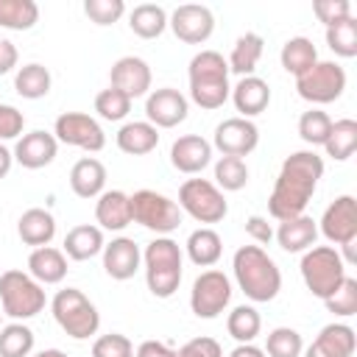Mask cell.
Instances as JSON below:
<instances>
[{
	"instance_id": "36",
	"label": "cell",
	"mask_w": 357,
	"mask_h": 357,
	"mask_svg": "<svg viewBox=\"0 0 357 357\" xmlns=\"http://www.w3.org/2000/svg\"><path fill=\"white\" fill-rule=\"evenodd\" d=\"M324 148H326V156H332L335 162H346L357 151V123L349 117L332 123V131H329Z\"/></svg>"
},
{
	"instance_id": "2",
	"label": "cell",
	"mask_w": 357,
	"mask_h": 357,
	"mask_svg": "<svg viewBox=\"0 0 357 357\" xmlns=\"http://www.w3.org/2000/svg\"><path fill=\"white\" fill-rule=\"evenodd\" d=\"M234 279L251 301H273L282 290L279 265L259 245H240L231 259Z\"/></svg>"
},
{
	"instance_id": "51",
	"label": "cell",
	"mask_w": 357,
	"mask_h": 357,
	"mask_svg": "<svg viewBox=\"0 0 357 357\" xmlns=\"http://www.w3.org/2000/svg\"><path fill=\"white\" fill-rule=\"evenodd\" d=\"M134 357H176V349H170L162 340H145V343H139Z\"/></svg>"
},
{
	"instance_id": "48",
	"label": "cell",
	"mask_w": 357,
	"mask_h": 357,
	"mask_svg": "<svg viewBox=\"0 0 357 357\" xmlns=\"http://www.w3.org/2000/svg\"><path fill=\"white\" fill-rule=\"evenodd\" d=\"M176 357H223V349L215 337H192L176 351Z\"/></svg>"
},
{
	"instance_id": "14",
	"label": "cell",
	"mask_w": 357,
	"mask_h": 357,
	"mask_svg": "<svg viewBox=\"0 0 357 357\" xmlns=\"http://www.w3.org/2000/svg\"><path fill=\"white\" fill-rule=\"evenodd\" d=\"M167 25L173 28V33H176L181 42H187V45H201V42H206V39L212 36V31H215V17H212V11H209L206 6L184 3V6H178V8L170 14Z\"/></svg>"
},
{
	"instance_id": "9",
	"label": "cell",
	"mask_w": 357,
	"mask_h": 357,
	"mask_svg": "<svg viewBox=\"0 0 357 357\" xmlns=\"http://www.w3.org/2000/svg\"><path fill=\"white\" fill-rule=\"evenodd\" d=\"M178 209L187 212L190 218H195L198 223H218L226 218L229 204L223 198V192L206 181V178H187L178 187Z\"/></svg>"
},
{
	"instance_id": "39",
	"label": "cell",
	"mask_w": 357,
	"mask_h": 357,
	"mask_svg": "<svg viewBox=\"0 0 357 357\" xmlns=\"http://www.w3.org/2000/svg\"><path fill=\"white\" fill-rule=\"evenodd\" d=\"M33 351V332L14 321L8 326H0V357H28Z\"/></svg>"
},
{
	"instance_id": "22",
	"label": "cell",
	"mask_w": 357,
	"mask_h": 357,
	"mask_svg": "<svg viewBox=\"0 0 357 357\" xmlns=\"http://www.w3.org/2000/svg\"><path fill=\"white\" fill-rule=\"evenodd\" d=\"M231 100H234V109L248 120V117L262 114L268 109V103H271V86L262 78H257V75H245L231 89Z\"/></svg>"
},
{
	"instance_id": "17",
	"label": "cell",
	"mask_w": 357,
	"mask_h": 357,
	"mask_svg": "<svg viewBox=\"0 0 357 357\" xmlns=\"http://www.w3.org/2000/svg\"><path fill=\"white\" fill-rule=\"evenodd\" d=\"M112 86L120 89L123 95H128L131 100L145 95L151 89V67L148 61H142L139 56H123L112 64Z\"/></svg>"
},
{
	"instance_id": "40",
	"label": "cell",
	"mask_w": 357,
	"mask_h": 357,
	"mask_svg": "<svg viewBox=\"0 0 357 357\" xmlns=\"http://www.w3.org/2000/svg\"><path fill=\"white\" fill-rule=\"evenodd\" d=\"M215 187L218 190H229V192H237L248 184V165L237 156H220L218 165H215Z\"/></svg>"
},
{
	"instance_id": "19",
	"label": "cell",
	"mask_w": 357,
	"mask_h": 357,
	"mask_svg": "<svg viewBox=\"0 0 357 357\" xmlns=\"http://www.w3.org/2000/svg\"><path fill=\"white\" fill-rule=\"evenodd\" d=\"M212 162V145L198 137V134H187V137H178L173 145H170V165L178 170V173H201L206 165Z\"/></svg>"
},
{
	"instance_id": "38",
	"label": "cell",
	"mask_w": 357,
	"mask_h": 357,
	"mask_svg": "<svg viewBox=\"0 0 357 357\" xmlns=\"http://www.w3.org/2000/svg\"><path fill=\"white\" fill-rule=\"evenodd\" d=\"M326 45L335 56H343V59H354L357 56V20L354 17H346L335 25L326 28Z\"/></svg>"
},
{
	"instance_id": "4",
	"label": "cell",
	"mask_w": 357,
	"mask_h": 357,
	"mask_svg": "<svg viewBox=\"0 0 357 357\" xmlns=\"http://www.w3.org/2000/svg\"><path fill=\"white\" fill-rule=\"evenodd\" d=\"M145 282L156 298H170L181 284V248L170 237H156L145 245Z\"/></svg>"
},
{
	"instance_id": "52",
	"label": "cell",
	"mask_w": 357,
	"mask_h": 357,
	"mask_svg": "<svg viewBox=\"0 0 357 357\" xmlns=\"http://www.w3.org/2000/svg\"><path fill=\"white\" fill-rule=\"evenodd\" d=\"M17 59H20V53H17L14 42H8V39H0V75L11 73V70L17 67Z\"/></svg>"
},
{
	"instance_id": "33",
	"label": "cell",
	"mask_w": 357,
	"mask_h": 357,
	"mask_svg": "<svg viewBox=\"0 0 357 357\" xmlns=\"http://www.w3.org/2000/svg\"><path fill=\"white\" fill-rule=\"evenodd\" d=\"M128 25H131V31H134L139 39H156V36H162V31L167 28V14H165V8L156 6V3H142V6H137V8L131 11Z\"/></svg>"
},
{
	"instance_id": "47",
	"label": "cell",
	"mask_w": 357,
	"mask_h": 357,
	"mask_svg": "<svg viewBox=\"0 0 357 357\" xmlns=\"http://www.w3.org/2000/svg\"><path fill=\"white\" fill-rule=\"evenodd\" d=\"M312 11H315V17L329 28V25H335V22H340V20H346V17H351V3H349V0H315V3H312Z\"/></svg>"
},
{
	"instance_id": "28",
	"label": "cell",
	"mask_w": 357,
	"mask_h": 357,
	"mask_svg": "<svg viewBox=\"0 0 357 357\" xmlns=\"http://www.w3.org/2000/svg\"><path fill=\"white\" fill-rule=\"evenodd\" d=\"M159 145V131L148 120H134L126 123L117 131V148L128 156H145Z\"/></svg>"
},
{
	"instance_id": "29",
	"label": "cell",
	"mask_w": 357,
	"mask_h": 357,
	"mask_svg": "<svg viewBox=\"0 0 357 357\" xmlns=\"http://www.w3.org/2000/svg\"><path fill=\"white\" fill-rule=\"evenodd\" d=\"M103 245H106V243H103V231H100L98 226H89V223L70 229L67 237H64V254H67L70 259H75V262L92 259L95 254L103 251Z\"/></svg>"
},
{
	"instance_id": "26",
	"label": "cell",
	"mask_w": 357,
	"mask_h": 357,
	"mask_svg": "<svg viewBox=\"0 0 357 357\" xmlns=\"http://www.w3.org/2000/svg\"><path fill=\"white\" fill-rule=\"evenodd\" d=\"M315 237H318V226L310 215H298V218H290V220H279V229H276V240L284 251L290 254H298V251H307L315 245Z\"/></svg>"
},
{
	"instance_id": "1",
	"label": "cell",
	"mask_w": 357,
	"mask_h": 357,
	"mask_svg": "<svg viewBox=\"0 0 357 357\" xmlns=\"http://www.w3.org/2000/svg\"><path fill=\"white\" fill-rule=\"evenodd\" d=\"M324 176V159L315 151H296L282 162L279 178L268 198V212L276 220H290L304 215L310 198Z\"/></svg>"
},
{
	"instance_id": "43",
	"label": "cell",
	"mask_w": 357,
	"mask_h": 357,
	"mask_svg": "<svg viewBox=\"0 0 357 357\" xmlns=\"http://www.w3.org/2000/svg\"><path fill=\"white\" fill-rule=\"evenodd\" d=\"M95 112L103 117V120H123L128 112H131V98L128 95H123L120 89H114V86H109V89H103V92H98V98H95Z\"/></svg>"
},
{
	"instance_id": "34",
	"label": "cell",
	"mask_w": 357,
	"mask_h": 357,
	"mask_svg": "<svg viewBox=\"0 0 357 357\" xmlns=\"http://www.w3.org/2000/svg\"><path fill=\"white\" fill-rule=\"evenodd\" d=\"M39 22V6L33 0H0V28L31 31Z\"/></svg>"
},
{
	"instance_id": "10",
	"label": "cell",
	"mask_w": 357,
	"mask_h": 357,
	"mask_svg": "<svg viewBox=\"0 0 357 357\" xmlns=\"http://www.w3.org/2000/svg\"><path fill=\"white\" fill-rule=\"evenodd\" d=\"M296 89L310 103H332L346 89V70L335 61H315L304 75L296 78Z\"/></svg>"
},
{
	"instance_id": "50",
	"label": "cell",
	"mask_w": 357,
	"mask_h": 357,
	"mask_svg": "<svg viewBox=\"0 0 357 357\" xmlns=\"http://www.w3.org/2000/svg\"><path fill=\"white\" fill-rule=\"evenodd\" d=\"M245 234H248L254 243H259V245H265V243L273 240V229H271V223H268L265 218H259V215H251V218L245 220Z\"/></svg>"
},
{
	"instance_id": "54",
	"label": "cell",
	"mask_w": 357,
	"mask_h": 357,
	"mask_svg": "<svg viewBox=\"0 0 357 357\" xmlns=\"http://www.w3.org/2000/svg\"><path fill=\"white\" fill-rule=\"evenodd\" d=\"M11 165H14V153L0 142V178H6V176H8Z\"/></svg>"
},
{
	"instance_id": "42",
	"label": "cell",
	"mask_w": 357,
	"mask_h": 357,
	"mask_svg": "<svg viewBox=\"0 0 357 357\" xmlns=\"http://www.w3.org/2000/svg\"><path fill=\"white\" fill-rule=\"evenodd\" d=\"M329 131H332V120L321 109H310V112H304L298 117V134H301V139L307 145H324Z\"/></svg>"
},
{
	"instance_id": "56",
	"label": "cell",
	"mask_w": 357,
	"mask_h": 357,
	"mask_svg": "<svg viewBox=\"0 0 357 357\" xmlns=\"http://www.w3.org/2000/svg\"><path fill=\"white\" fill-rule=\"evenodd\" d=\"M0 321H3V312H0Z\"/></svg>"
},
{
	"instance_id": "11",
	"label": "cell",
	"mask_w": 357,
	"mask_h": 357,
	"mask_svg": "<svg viewBox=\"0 0 357 357\" xmlns=\"http://www.w3.org/2000/svg\"><path fill=\"white\" fill-rule=\"evenodd\" d=\"M53 137L64 145H73V148H81V151H89V153H98L103 151L106 145V134L100 128V123L84 112H64L56 117V126H53Z\"/></svg>"
},
{
	"instance_id": "20",
	"label": "cell",
	"mask_w": 357,
	"mask_h": 357,
	"mask_svg": "<svg viewBox=\"0 0 357 357\" xmlns=\"http://www.w3.org/2000/svg\"><path fill=\"white\" fill-rule=\"evenodd\" d=\"M139 262H142V254L131 237H117L109 245H103V271L117 282L131 279L139 271Z\"/></svg>"
},
{
	"instance_id": "45",
	"label": "cell",
	"mask_w": 357,
	"mask_h": 357,
	"mask_svg": "<svg viewBox=\"0 0 357 357\" xmlns=\"http://www.w3.org/2000/svg\"><path fill=\"white\" fill-rule=\"evenodd\" d=\"M126 3L123 0H84V14L95 25H112L123 17Z\"/></svg>"
},
{
	"instance_id": "3",
	"label": "cell",
	"mask_w": 357,
	"mask_h": 357,
	"mask_svg": "<svg viewBox=\"0 0 357 357\" xmlns=\"http://www.w3.org/2000/svg\"><path fill=\"white\" fill-rule=\"evenodd\" d=\"M231 95L229 64L218 50H201L190 61V98L201 109H220Z\"/></svg>"
},
{
	"instance_id": "27",
	"label": "cell",
	"mask_w": 357,
	"mask_h": 357,
	"mask_svg": "<svg viewBox=\"0 0 357 357\" xmlns=\"http://www.w3.org/2000/svg\"><path fill=\"white\" fill-rule=\"evenodd\" d=\"M70 187L78 198H98L106 187V167L103 162L86 156V159H78L70 170Z\"/></svg>"
},
{
	"instance_id": "46",
	"label": "cell",
	"mask_w": 357,
	"mask_h": 357,
	"mask_svg": "<svg viewBox=\"0 0 357 357\" xmlns=\"http://www.w3.org/2000/svg\"><path fill=\"white\" fill-rule=\"evenodd\" d=\"M92 357H134V346L126 335L109 332L92 343Z\"/></svg>"
},
{
	"instance_id": "35",
	"label": "cell",
	"mask_w": 357,
	"mask_h": 357,
	"mask_svg": "<svg viewBox=\"0 0 357 357\" xmlns=\"http://www.w3.org/2000/svg\"><path fill=\"white\" fill-rule=\"evenodd\" d=\"M14 89H17V95H22L28 100L45 98L50 92V70L42 67V64H36V61L20 67L17 70V78H14Z\"/></svg>"
},
{
	"instance_id": "15",
	"label": "cell",
	"mask_w": 357,
	"mask_h": 357,
	"mask_svg": "<svg viewBox=\"0 0 357 357\" xmlns=\"http://www.w3.org/2000/svg\"><path fill=\"white\" fill-rule=\"evenodd\" d=\"M187 112H190L187 98L173 86L153 89L145 100V114H148V123L153 128H173L178 123H184Z\"/></svg>"
},
{
	"instance_id": "12",
	"label": "cell",
	"mask_w": 357,
	"mask_h": 357,
	"mask_svg": "<svg viewBox=\"0 0 357 357\" xmlns=\"http://www.w3.org/2000/svg\"><path fill=\"white\" fill-rule=\"evenodd\" d=\"M231 298V282L223 271H204L190 290V307L198 318H218Z\"/></svg>"
},
{
	"instance_id": "21",
	"label": "cell",
	"mask_w": 357,
	"mask_h": 357,
	"mask_svg": "<svg viewBox=\"0 0 357 357\" xmlns=\"http://www.w3.org/2000/svg\"><path fill=\"white\" fill-rule=\"evenodd\" d=\"M357 346L354 329L346 324H329L318 332V337L310 343L307 357H351Z\"/></svg>"
},
{
	"instance_id": "13",
	"label": "cell",
	"mask_w": 357,
	"mask_h": 357,
	"mask_svg": "<svg viewBox=\"0 0 357 357\" xmlns=\"http://www.w3.org/2000/svg\"><path fill=\"white\" fill-rule=\"evenodd\" d=\"M321 231L335 245H346V243L357 240V201H354V195H340L326 206V212L321 218Z\"/></svg>"
},
{
	"instance_id": "8",
	"label": "cell",
	"mask_w": 357,
	"mask_h": 357,
	"mask_svg": "<svg viewBox=\"0 0 357 357\" xmlns=\"http://www.w3.org/2000/svg\"><path fill=\"white\" fill-rule=\"evenodd\" d=\"M128 198H131V220H137L139 226H145L162 237H167L170 231L178 229L181 209L167 195H162L156 190H137Z\"/></svg>"
},
{
	"instance_id": "24",
	"label": "cell",
	"mask_w": 357,
	"mask_h": 357,
	"mask_svg": "<svg viewBox=\"0 0 357 357\" xmlns=\"http://www.w3.org/2000/svg\"><path fill=\"white\" fill-rule=\"evenodd\" d=\"M17 234L25 245H33V248H42L47 245L53 237H56V220L47 209H25L17 220Z\"/></svg>"
},
{
	"instance_id": "18",
	"label": "cell",
	"mask_w": 357,
	"mask_h": 357,
	"mask_svg": "<svg viewBox=\"0 0 357 357\" xmlns=\"http://www.w3.org/2000/svg\"><path fill=\"white\" fill-rule=\"evenodd\" d=\"M56 151H59V139L47 131H31V134H22L14 145V159L28 167V170H39V167H47L53 159H56Z\"/></svg>"
},
{
	"instance_id": "55",
	"label": "cell",
	"mask_w": 357,
	"mask_h": 357,
	"mask_svg": "<svg viewBox=\"0 0 357 357\" xmlns=\"http://www.w3.org/2000/svg\"><path fill=\"white\" fill-rule=\"evenodd\" d=\"M33 357H67L61 349H45V351H39V354H33Z\"/></svg>"
},
{
	"instance_id": "37",
	"label": "cell",
	"mask_w": 357,
	"mask_h": 357,
	"mask_svg": "<svg viewBox=\"0 0 357 357\" xmlns=\"http://www.w3.org/2000/svg\"><path fill=\"white\" fill-rule=\"evenodd\" d=\"M226 329H229V335H231L237 343H251V340L259 335V329H262V318H259V312H257L254 307L240 304V307H234V310L229 312Z\"/></svg>"
},
{
	"instance_id": "23",
	"label": "cell",
	"mask_w": 357,
	"mask_h": 357,
	"mask_svg": "<svg viewBox=\"0 0 357 357\" xmlns=\"http://www.w3.org/2000/svg\"><path fill=\"white\" fill-rule=\"evenodd\" d=\"M95 218L103 229L109 231H120L131 223V198L123 190H106L98 195V206H95Z\"/></svg>"
},
{
	"instance_id": "41",
	"label": "cell",
	"mask_w": 357,
	"mask_h": 357,
	"mask_svg": "<svg viewBox=\"0 0 357 357\" xmlns=\"http://www.w3.org/2000/svg\"><path fill=\"white\" fill-rule=\"evenodd\" d=\"M301 349H304V340L290 326H276L265 340V354L268 357H298Z\"/></svg>"
},
{
	"instance_id": "25",
	"label": "cell",
	"mask_w": 357,
	"mask_h": 357,
	"mask_svg": "<svg viewBox=\"0 0 357 357\" xmlns=\"http://www.w3.org/2000/svg\"><path fill=\"white\" fill-rule=\"evenodd\" d=\"M28 273L39 282V284H59L67 276V259L64 251L53 248V245H42L33 248L28 257Z\"/></svg>"
},
{
	"instance_id": "44",
	"label": "cell",
	"mask_w": 357,
	"mask_h": 357,
	"mask_svg": "<svg viewBox=\"0 0 357 357\" xmlns=\"http://www.w3.org/2000/svg\"><path fill=\"white\" fill-rule=\"evenodd\" d=\"M324 304H326L329 312H335V315H340V318L354 315V312H357V279H354V276H346V279L340 282V287H337L329 298H324Z\"/></svg>"
},
{
	"instance_id": "5",
	"label": "cell",
	"mask_w": 357,
	"mask_h": 357,
	"mask_svg": "<svg viewBox=\"0 0 357 357\" xmlns=\"http://www.w3.org/2000/svg\"><path fill=\"white\" fill-rule=\"evenodd\" d=\"M301 279L315 298H329L346 279V262L332 245H312L301 257Z\"/></svg>"
},
{
	"instance_id": "30",
	"label": "cell",
	"mask_w": 357,
	"mask_h": 357,
	"mask_svg": "<svg viewBox=\"0 0 357 357\" xmlns=\"http://www.w3.org/2000/svg\"><path fill=\"white\" fill-rule=\"evenodd\" d=\"M262 47H265V42H262V36L259 33H254V31H248V33H243L237 42H234V47H231V56H229V73H237V75H254V70H257V64H259V56H262Z\"/></svg>"
},
{
	"instance_id": "7",
	"label": "cell",
	"mask_w": 357,
	"mask_h": 357,
	"mask_svg": "<svg viewBox=\"0 0 357 357\" xmlns=\"http://www.w3.org/2000/svg\"><path fill=\"white\" fill-rule=\"evenodd\" d=\"M0 304H3V315L14 321H25L45 310V290L31 273L6 271L0 273Z\"/></svg>"
},
{
	"instance_id": "53",
	"label": "cell",
	"mask_w": 357,
	"mask_h": 357,
	"mask_svg": "<svg viewBox=\"0 0 357 357\" xmlns=\"http://www.w3.org/2000/svg\"><path fill=\"white\" fill-rule=\"evenodd\" d=\"M229 357H265V351H262V349H257L254 343H240Z\"/></svg>"
},
{
	"instance_id": "16",
	"label": "cell",
	"mask_w": 357,
	"mask_h": 357,
	"mask_svg": "<svg viewBox=\"0 0 357 357\" xmlns=\"http://www.w3.org/2000/svg\"><path fill=\"white\" fill-rule=\"evenodd\" d=\"M259 145V131L245 117H229L215 128V148L223 156H248Z\"/></svg>"
},
{
	"instance_id": "31",
	"label": "cell",
	"mask_w": 357,
	"mask_h": 357,
	"mask_svg": "<svg viewBox=\"0 0 357 357\" xmlns=\"http://www.w3.org/2000/svg\"><path fill=\"white\" fill-rule=\"evenodd\" d=\"M223 254V240L215 229H195L187 237V257L198 265V268H209L220 259Z\"/></svg>"
},
{
	"instance_id": "32",
	"label": "cell",
	"mask_w": 357,
	"mask_h": 357,
	"mask_svg": "<svg viewBox=\"0 0 357 357\" xmlns=\"http://www.w3.org/2000/svg\"><path fill=\"white\" fill-rule=\"evenodd\" d=\"M279 59H282V67L298 78V75H304L318 61V50H315V45L307 36H293V39H287L282 45Z\"/></svg>"
},
{
	"instance_id": "6",
	"label": "cell",
	"mask_w": 357,
	"mask_h": 357,
	"mask_svg": "<svg viewBox=\"0 0 357 357\" xmlns=\"http://www.w3.org/2000/svg\"><path fill=\"white\" fill-rule=\"evenodd\" d=\"M53 318L56 324L73 337V340H86L98 332L100 326V315L98 307L78 290V287H64L53 296Z\"/></svg>"
},
{
	"instance_id": "49",
	"label": "cell",
	"mask_w": 357,
	"mask_h": 357,
	"mask_svg": "<svg viewBox=\"0 0 357 357\" xmlns=\"http://www.w3.org/2000/svg\"><path fill=\"white\" fill-rule=\"evenodd\" d=\"M22 126H25L22 112L14 109V106H8V103H0V142L20 137L22 134Z\"/></svg>"
}]
</instances>
